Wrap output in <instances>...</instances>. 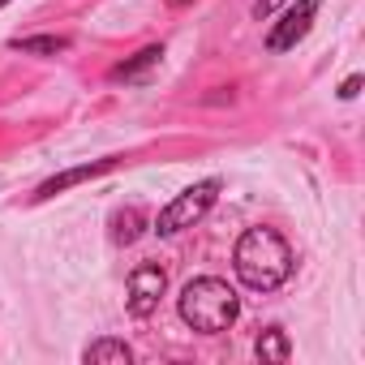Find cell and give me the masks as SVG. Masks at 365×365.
<instances>
[{"mask_svg":"<svg viewBox=\"0 0 365 365\" xmlns=\"http://www.w3.org/2000/svg\"><path fill=\"white\" fill-rule=\"evenodd\" d=\"M138 237H142V211H138V207L116 211V215H112V241H116V245H133Z\"/></svg>","mask_w":365,"mask_h":365,"instance_id":"cell-9","label":"cell"},{"mask_svg":"<svg viewBox=\"0 0 365 365\" xmlns=\"http://www.w3.org/2000/svg\"><path fill=\"white\" fill-rule=\"evenodd\" d=\"M176 309H180V322L194 327L198 335H220V331H228V327L237 322L241 301H237V292L228 288V279H220V275H198V279H190L185 288H180Z\"/></svg>","mask_w":365,"mask_h":365,"instance_id":"cell-2","label":"cell"},{"mask_svg":"<svg viewBox=\"0 0 365 365\" xmlns=\"http://www.w3.org/2000/svg\"><path fill=\"white\" fill-rule=\"evenodd\" d=\"M159 61H163V48H159V43H155V48H142L133 61L116 65V69H112V78H125V82H133V78H142V73H146L150 65H159Z\"/></svg>","mask_w":365,"mask_h":365,"instance_id":"cell-10","label":"cell"},{"mask_svg":"<svg viewBox=\"0 0 365 365\" xmlns=\"http://www.w3.org/2000/svg\"><path fill=\"white\" fill-rule=\"evenodd\" d=\"M279 5H284V0H254V18H258V22H267Z\"/></svg>","mask_w":365,"mask_h":365,"instance_id":"cell-12","label":"cell"},{"mask_svg":"<svg viewBox=\"0 0 365 365\" xmlns=\"http://www.w3.org/2000/svg\"><path fill=\"white\" fill-rule=\"evenodd\" d=\"M5 5H9V0H0V9H5Z\"/></svg>","mask_w":365,"mask_h":365,"instance_id":"cell-15","label":"cell"},{"mask_svg":"<svg viewBox=\"0 0 365 365\" xmlns=\"http://www.w3.org/2000/svg\"><path fill=\"white\" fill-rule=\"evenodd\" d=\"M356 91H361V73H352V78L339 86V99H356Z\"/></svg>","mask_w":365,"mask_h":365,"instance_id":"cell-13","label":"cell"},{"mask_svg":"<svg viewBox=\"0 0 365 365\" xmlns=\"http://www.w3.org/2000/svg\"><path fill=\"white\" fill-rule=\"evenodd\" d=\"M82 356L95 361V365H129V361H133V348H129L125 339H95Z\"/></svg>","mask_w":365,"mask_h":365,"instance_id":"cell-8","label":"cell"},{"mask_svg":"<svg viewBox=\"0 0 365 365\" xmlns=\"http://www.w3.org/2000/svg\"><path fill=\"white\" fill-rule=\"evenodd\" d=\"M292 245L275 228H245L232 250V271L250 292H275L292 279Z\"/></svg>","mask_w":365,"mask_h":365,"instance_id":"cell-1","label":"cell"},{"mask_svg":"<svg viewBox=\"0 0 365 365\" xmlns=\"http://www.w3.org/2000/svg\"><path fill=\"white\" fill-rule=\"evenodd\" d=\"M163 292H168V271L159 262H138L125 279V305L133 318H150L159 309Z\"/></svg>","mask_w":365,"mask_h":365,"instance_id":"cell-4","label":"cell"},{"mask_svg":"<svg viewBox=\"0 0 365 365\" xmlns=\"http://www.w3.org/2000/svg\"><path fill=\"white\" fill-rule=\"evenodd\" d=\"M220 190H224V180H220V176H207V180H198V185L180 190V194H176V198L155 215V232H159V237H176V232H185V228L202 224V220H207V211L215 207Z\"/></svg>","mask_w":365,"mask_h":365,"instance_id":"cell-3","label":"cell"},{"mask_svg":"<svg viewBox=\"0 0 365 365\" xmlns=\"http://www.w3.org/2000/svg\"><path fill=\"white\" fill-rule=\"evenodd\" d=\"M168 5H172V9H180V5H190V0H168Z\"/></svg>","mask_w":365,"mask_h":365,"instance_id":"cell-14","label":"cell"},{"mask_svg":"<svg viewBox=\"0 0 365 365\" xmlns=\"http://www.w3.org/2000/svg\"><path fill=\"white\" fill-rule=\"evenodd\" d=\"M318 5H322V0H297V5L271 26V35H267V52H288V48H297V43L309 35V26H314Z\"/></svg>","mask_w":365,"mask_h":365,"instance_id":"cell-5","label":"cell"},{"mask_svg":"<svg viewBox=\"0 0 365 365\" xmlns=\"http://www.w3.org/2000/svg\"><path fill=\"white\" fill-rule=\"evenodd\" d=\"M14 48L31 52V56H56V52L69 48V39L65 35H31V39H14Z\"/></svg>","mask_w":365,"mask_h":365,"instance_id":"cell-11","label":"cell"},{"mask_svg":"<svg viewBox=\"0 0 365 365\" xmlns=\"http://www.w3.org/2000/svg\"><path fill=\"white\" fill-rule=\"evenodd\" d=\"M254 352H258V361H275V365H284V361L292 356V344H288L284 327H267V331L254 339Z\"/></svg>","mask_w":365,"mask_h":365,"instance_id":"cell-7","label":"cell"},{"mask_svg":"<svg viewBox=\"0 0 365 365\" xmlns=\"http://www.w3.org/2000/svg\"><path fill=\"white\" fill-rule=\"evenodd\" d=\"M108 168H116V159H99V163H82V168H69V172H61V176L43 180V185L35 190V198H52V194H61V190L78 185V180H86V176H99V172H108Z\"/></svg>","mask_w":365,"mask_h":365,"instance_id":"cell-6","label":"cell"}]
</instances>
